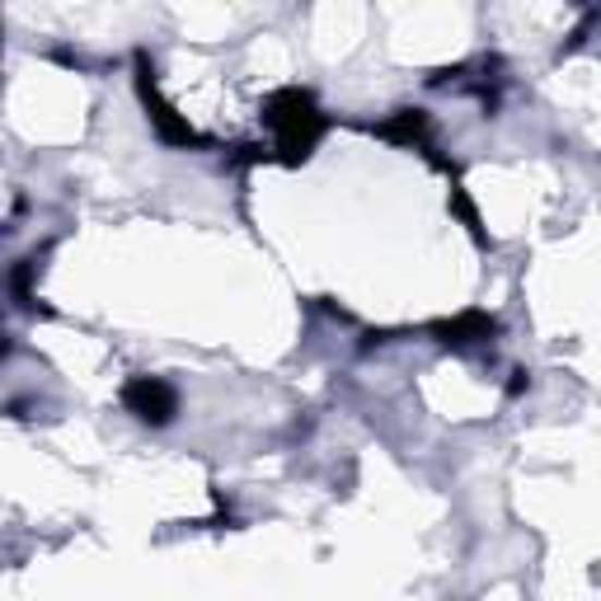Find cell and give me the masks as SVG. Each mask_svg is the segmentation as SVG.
I'll list each match as a JSON object with an SVG mask.
<instances>
[{
	"mask_svg": "<svg viewBox=\"0 0 601 601\" xmlns=\"http://www.w3.org/2000/svg\"><path fill=\"white\" fill-rule=\"evenodd\" d=\"M263 127H273L278 137V156L282 164H306L310 150L320 146L329 118L320 113V103H315L310 89L300 85H287V89H273V95L263 99Z\"/></svg>",
	"mask_w": 601,
	"mask_h": 601,
	"instance_id": "1",
	"label": "cell"
},
{
	"mask_svg": "<svg viewBox=\"0 0 601 601\" xmlns=\"http://www.w3.org/2000/svg\"><path fill=\"white\" fill-rule=\"evenodd\" d=\"M137 95H142V109H146V118H150V127L160 132V142H170V146H207L203 132L193 127L188 118H179L174 103L156 89V71H150L146 52H137Z\"/></svg>",
	"mask_w": 601,
	"mask_h": 601,
	"instance_id": "2",
	"label": "cell"
},
{
	"mask_svg": "<svg viewBox=\"0 0 601 601\" xmlns=\"http://www.w3.org/2000/svg\"><path fill=\"white\" fill-rule=\"evenodd\" d=\"M123 404L142 424L164 428V424H174V414H179V390L170 381H160V376H132L123 385Z\"/></svg>",
	"mask_w": 601,
	"mask_h": 601,
	"instance_id": "3",
	"label": "cell"
},
{
	"mask_svg": "<svg viewBox=\"0 0 601 601\" xmlns=\"http://www.w3.org/2000/svg\"><path fill=\"white\" fill-rule=\"evenodd\" d=\"M432 334H438V343L461 353V348H475V343H489L499 334V320H493L489 310H461V315H451V320L432 324Z\"/></svg>",
	"mask_w": 601,
	"mask_h": 601,
	"instance_id": "4",
	"label": "cell"
},
{
	"mask_svg": "<svg viewBox=\"0 0 601 601\" xmlns=\"http://www.w3.org/2000/svg\"><path fill=\"white\" fill-rule=\"evenodd\" d=\"M385 142H404V146H418L424 150L428 146V113L424 109H400L390 123H381L376 127Z\"/></svg>",
	"mask_w": 601,
	"mask_h": 601,
	"instance_id": "5",
	"label": "cell"
},
{
	"mask_svg": "<svg viewBox=\"0 0 601 601\" xmlns=\"http://www.w3.org/2000/svg\"><path fill=\"white\" fill-rule=\"evenodd\" d=\"M451 207H456V217L470 225V235L479 240V245H489V235H485V225H479V212H475V203L465 198V188L461 184H451Z\"/></svg>",
	"mask_w": 601,
	"mask_h": 601,
	"instance_id": "6",
	"label": "cell"
}]
</instances>
